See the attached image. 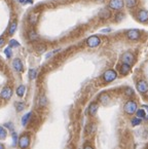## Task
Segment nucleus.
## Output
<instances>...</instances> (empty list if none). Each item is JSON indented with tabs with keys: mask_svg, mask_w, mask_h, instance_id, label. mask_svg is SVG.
Returning a JSON list of instances; mask_svg holds the SVG:
<instances>
[{
	"mask_svg": "<svg viewBox=\"0 0 148 149\" xmlns=\"http://www.w3.org/2000/svg\"><path fill=\"white\" fill-rule=\"evenodd\" d=\"M31 143V136L29 133H23L17 140V146L20 149H28Z\"/></svg>",
	"mask_w": 148,
	"mask_h": 149,
	"instance_id": "1",
	"label": "nucleus"
},
{
	"mask_svg": "<svg viewBox=\"0 0 148 149\" xmlns=\"http://www.w3.org/2000/svg\"><path fill=\"white\" fill-rule=\"evenodd\" d=\"M124 110L126 114L128 115H132L136 112L137 110V103L133 100H128L126 104H124Z\"/></svg>",
	"mask_w": 148,
	"mask_h": 149,
	"instance_id": "2",
	"label": "nucleus"
},
{
	"mask_svg": "<svg viewBox=\"0 0 148 149\" xmlns=\"http://www.w3.org/2000/svg\"><path fill=\"white\" fill-rule=\"evenodd\" d=\"M102 77L105 82H112V81L115 80L116 77H117V73H116V71L113 70V69H109V70L105 71Z\"/></svg>",
	"mask_w": 148,
	"mask_h": 149,
	"instance_id": "3",
	"label": "nucleus"
},
{
	"mask_svg": "<svg viewBox=\"0 0 148 149\" xmlns=\"http://www.w3.org/2000/svg\"><path fill=\"white\" fill-rule=\"evenodd\" d=\"M13 97V88L9 86H4L0 92V98L4 101H9Z\"/></svg>",
	"mask_w": 148,
	"mask_h": 149,
	"instance_id": "4",
	"label": "nucleus"
},
{
	"mask_svg": "<svg viewBox=\"0 0 148 149\" xmlns=\"http://www.w3.org/2000/svg\"><path fill=\"white\" fill-rule=\"evenodd\" d=\"M100 43H101V39L97 35L89 36V37L87 39V45L91 48L97 47V46L100 45Z\"/></svg>",
	"mask_w": 148,
	"mask_h": 149,
	"instance_id": "5",
	"label": "nucleus"
},
{
	"mask_svg": "<svg viewBox=\"0 0 148 149\" xmlns=\"http://www.w3.org/2000/svg\"><path fill=\"white\" fill-rule=\"evenodd\" d=\"M124 0H110L108 3V7L113 10H120L124 7Z\"/></svg>",
	"mask_w": 148,
	"mask_h": 149,
	"instance_id": "6",
	"label": "nucleus"
},
{
	"mask_svg": "<svg viewBox=\"0 0 148 149\" xmlns=\"http://www.w3.org/2000/svg\"><path fill=\"white\" fill-rule=\"evenodd\" d=\"M121 61L124 64H128V65L131 66L132 64L135 62V56H134L131 52H126V53L121 56Z\"/></svg>",
	"mask_w": 148,
	"mask_h": 149,
	"instance_id": "7",
	"label": "nucleus"
},
{
	"mask_svg": "<svg viewBox=\"0 0 148 149\" xmlns=\"http://www.w3.org/2000/svg\"><path fill=\"white\" fill-rule=\"evenodd\" d=\"M39 17H40L39 11H32V13H30L28 15V22L30 23L31 25L37 24L38 20H39Z\"/></svg>",
	"mask_w": 148,
	"mask_h": 149,
	"instance_id": "8",
	"label": "nucleus"
},
{
	"mask_svg": "<svg viewBox=\"0 0 148 149\" xmlns=\"http://www.w3.org/2000/svg\"><path fill=\"white\" fill-rule=\"evenodd\" d=\"M136 88H137V91L141 94H145V93L148 92V84L145 80H139L136 84Z\"/></svg>",
	"mask_w": 148,
	"mask_h": 149,
	"instance_id": "9",
	"label": "nucleus"
},
{
	"mask_svg": "<svg viewBox=\"0 0 148 149\" xmlns=\"http://www.w3.org/2000/svg\"><path fill=\"white\" fill-rule=\"evenodd\" d=\"M13 68L15 69V71L19 73H22L24 71V65H23V62L21 61L19 58L15 59L13 61Z\"/></svg>",
	"mask_w": 148,
	"mask_h": 149,
	"instance_id": "10",
	"label": "nucleus"
},
{
	"mask_svg": "<svg viewBox=\"0 0 148 149\" xmlns=\"http://www.w3.org/2000/svg\"><path fill=\"white\" fill-rule=\"evenodd\" d=\"M126 37L130 40H138L140 38V32L137 29H132V30H128L126 33Z\"/></svg>",
	"mask_w": 148,
	"mask_h": 149,
	"instance_id": "11",
	"label": "nucleus"
},
{
	"mask_svg": "<svg viewBox=\"0 0 148 149\" xmlns=\"http://www.w3.org/2000/svg\"><path fill=\"white\" fill-rule=\"evenodd\" d=\"M32 116H33V112H31V111L27 112V113L25 114L24 116L22 117V120H21L23 127H28V125L30 123L31 119H32Z\"/></svg>",
	"mask_w": 148,
	"mask_h": 149,
	"instance_id": "12",
	"label": "nucleus"
},
{
	"mask_svg": "<svg viewBox=\"0 0 148 149\" xmlns=\"http://www.w3.org/2000/svg\"><path fill=\"white\" fill-rule=\"evenodd\" d=\"M17 20H13V22L9 24L8 28H7V35L13 36L15 33V31H17Z\"/></svg>",
	"mask_w": 148,
	"mask_h": 149,
	"instance_id": "13",
	"label": "nucleus"
},
{
	"mask_svg": "<svg viewBox=\"0 0 148 149\" xmlns=\"http://www.w3.org/2000/svg\"><path fill=\"white\" fill-rule=\"evenodd\" d=\"M48 103V100H47V97L45 96L44 94H41L39 97H38V100H37V105L39 106V107L43 108L47 105Z\"/></svg>",
	"mask_w": 148,
	"mask_h": 149,
	"instance_id": "14",
	"label": "nucleus"
},
{
	"mask_svg": "<svg viewBox=\"0 0 148 149\" xmlns=\"http://www.w3.org/2000/svg\"><path fill=\"white\" fill-rule=\"evenodd\" d=\"M138 20L142 23H145L148 21V11L141 9V10L138 11Z\"/></svg>",
	"mask_w": 148,
	"mask_h": 149,
	"instance_id": "15",
	"label": "nucleus"
},
{
	"mask_svg": "<svg viewBox=\"0 0 148 149\" xmlns=\"http://www.w3.org/2000/svg\"><path fill=\"white\" fill-rule=\"evenodd\" d=\"M99 18L102 20H107V19L111 18V11L108 8H103L99 13Z\"/></svg>",
	"mask_w": 148,
	"mask_h": 149,
	"instance_id": "16",
	"label": "nucleus"
},
{
	"mask_svg": "<svg viewBox=\"0 0 148 149\" xmlns=\"http://www.w3.org/2000/svg\"><path fill=\"white\" fill-rule=\"evenodd\" d=\"M98 108H99L98 103H96V102H93V103H91V105H89V115H91V116H94V115H96L97 111H98Z\"/></svg>",
	"mask_w": 148,
	"mask_h": 149,
	"instance_id": "17",
	"label": "nucleus"
},
{
	"mask_svg": "<svg viewBox=\"0 0 148 149\" xmlns=\"http://www.w3.org/2000/svg\"><path fill=\"white\" fill-rule=\"evenodd\" d=\"M130 71H131V66L128 65V64H124L122 63V65L119 67V72L121 75H126L130 73Z\"/></svg>",
	"mask_w": 148,
	"mask_h": 149,
	"instance_id": "18",
	"label": "nucleus"
},
{
	"mask_svg": "<svg viewBox=\"0 0 148 149\" xmlns=\"http://www.w3.org/2000/svg\"><path fill=\"white\" fill-rule=\"evenodd\" d=\"M28 38L30 41H36L39 39V35L35 30H30L28 32Z\"/></svg>",
	"mask_w": 148,
	"mask_h": 149,
	"instance_id": "19",
	"label": "nucleus"
},
{
	"mask_svg": "<svg viewBox=\"0 0 148 149\" xmlns=\"http://www.w3.org/2000/svg\"><path fill=\"white\" fill-rule=\"evenodd\" d=\"M96 131V125L95 123H89V125L85 127V135L87 136H89V135H91L94 132Z\"/></svg>",
	"mask_w": 148,
	"mask_h": 149,
	"instance_id": "20",
	"label": "nucleus"
},
{
	"mask_svg": "<svg viewBox=\"0 0 148 149\" xmlns=\"http://www.w3.org/2000/svg\"><path fill=\"white\" fill-rule=\"evenodd\" d=\"M25 92H26V86H25L24 84L19 86L17 88V90H15V94H17V96L19 97V98H23L25 95Z\"/></svg>",
	"mask_w": 148,
	"mask_h": 149,
	"instance_id": "21",
	"label": "nucleus"
},
{
	"mask_svg": "<svg viewBox=\"0 0 148 149\" xmlns=\"http://www.w3.org/2000/svg\"><path fill=\"white\" fill-rule=\"evenodd\" d=\"M15 110H17V112H22L25 110V108H26V103L23 101H17L15 103Z\"/></svg>",
	"mask_w": 148,
	"mask_h": 149,
	"instance_id": "22",
	"label": "nucleus"
},
{
	"mask_svg": "<svg viewBox=\"0 0 148 149\" xmlns=\"http://www.w3.org/2000/svg\"><path fill=\"white\" fill-rule=\"evenodd\" d=\"M28 76H29V79H30V80H34V79H36V77H37V70L36 69L31 68L28 72Z\"/></svg>",
	"mask_w": 148,
	"mask_h": 149,
	"instance_id": "23",
	"label": "nucleus"
},
{
	"mask_svg": "<svg viewBox=\"0 0 148 149\" xmlns=\"http://www.w3.org/2000/svg\"><path fill=\"white\" fill-rule=\"evenodd\" d=\"M7 137V131L4 127L0 125V140H4Z\"/></svg>",
	"mask_w": 148,
	"mask_h": 149,
	"instance_id": "24",
	"label": "nucleus"
},
{
	"mask_svg": "<svg viewBox=\"0 0 148 149\" xmlns=\"http://www.w3.org/2000/svg\"><path fill=\"white\" fill-rule=\"evenodd\" d=\"M135 113H136V116H137L138 118H145L146 117V113L143 109H137Z\"/></svg>",
	"mask_w": 148,
	"mask_h": 149,
	"instance_id": "25",
	"label": "nucleus"
},
{
	"mask_svg": "<svg viewBox=\"0 0 148 149\" xmlns=\"http://www.w3.org/2000/svg\"><path fill=\"white\" fill-rule=\"evenodd\" d=\"M109 101H110V98L107 94H103L100 96V102L102 104H107Z\"/></svg>",
	"mask_w": 148,
	"mask_h": 149,
	"instance_id": "26",
	"label": "nucleus"
},
{
	"mask_svg": "<svg viewBox=\"0 0 148 149\" xmlns=\"http://www.w3.org/2000/svg\"><path fill=\"white\" fill-rule=\"evenodd\" d=\"M36 51H37V53H39V54L45 53L46 45H44V44H39V45H37L36 46Z\"/></svg>",
	"mask_w": 148,
	"mask_h": 149,
	"instance_id": "27",
	"label": "nucleus"
},
{
	"mask_svg": "<svg viewBox=\"0 0 148 149\" xmlns=\"http://www.w3.org/2000/svg\"><path fill=\"white\" fill-rule=\"evenodd\" d=\"M11 138H13V146H15V145L17 144V140H19V135H17V133H15V131L11 132Z\"/></svg>",
	"mask_w": 148,
	"mask_h": 149,
	"instance_id": "28",
	"label": "nucleus"
},
{
	"mask_svg": "<svg viewBox=\"0 0 148 149\" xmlns=\"http://www.w3.org/2000/svg\"><path fill=\"white\" fill-rule=\"evenodd\" d=\"M124 2H126V5L128 7H134L136 4H137V1L136 0H124Z\"/></svg>",
	"mask_w": 148,
	"mask_h": 149,
	"instance_id": "29",
	"label": "nucleus"
},
{
	"mask_svg": "<svg viewBox=\"0 0 148 149\" xmlns=\"http://www.w3.org/2000/svg\"><path fill=\"white\" fill-rule=\"evenodd\" d=\"M141 121H142L141 118H138V117L136 116V117H134V118H132L131 123L133 127H137V125H139L140 123H141Z\"/></svg>",
	"mask_w": 148,
	"mask_h": 149,
	"instance_id": "30",
	"label": "nucleus"
},
{
	"mask_svg": "<svg viewBox=\"0 0 148 149\" xmlns=\"http://www.w3.org/2000/svg\"><path fill=\"white\" fill-rule=\"evenodd\" d=\"M20 46V43L17 41L15 39H10L9 40V47L15 48V47H19Z\"/></svg>",
	"mask_w": 148,
	"mask_h": 149,
	"instance_id": "31",
	"label": "nucleus"
},
{
	"mask_svg": "<svg viewBox=\"0 0 148 149\" xmlns=\"http://www.w3.org/2000/svg\"><path fill=\"white\" fill-rule=\"evenodd\" d=\"M4 54H5V56H6V58L7 59H10L11 58V56H13V49H11V47H6L4 49Z\"/></svg>",
	"mask_w": 148,
	"mask_h": 149,
	"instance_id": "32",
	"label": "nucleus"
},
{
	"mask_svg": "<svg viewBox=\"0 0 148 149\" xmlns=\"http://www.w3.org/2000/svg\"><path fill=\"white\" fill-rule=\"evenodd\" d=\"M3 127H7V129L10 130L11 132H13V123H5L4 125H3Z\"/></svg>",
	"mask_w": 148,
	"mask_h": 149,
	"instance_id": "33",
	"label": "nucleus"
},
{
	"mask_svg": "<svg viewBox=\"0 0 148 149\" xmlns=\"http://www.w3.org/2000/svg\"><path fill=\"white\" fill-rule=\"evenodd\" d=\"M124 93H126V96H132V95H133V90H132L131 88H126V91H124Z\"/></svg>",
	"mask_w": 148,
	"mask_h": 149,
	"instance_id": "34",
	"label": "nucleus"
},
{
	"mask_svg": "<svg viewBox=\"0 0 148 149\" xmlns=\"http://www.w3.org/2000/svg\"><path fill=\"white\" fill-rule=\"evenodd\" d=\"M5 44V39L4 38H0V47H2Z\"/></svg>",
	"mask_w": 148,
	"mask_h": 149,
	"instance_id": "35",
	"label": "nucleus"
},
{
	"mask_svg": "<svg viewBox=\"0 0 148 149\" xmlns=\"http://www.w3.org/2000/svg\"><path fill=\"white\" fill-rule=\"evenodd\" d=\"M83 149H94V147L91 146V145H89V144H87L84 147H83Z\"/></svg>",
	"mask_w": 148,
	"mask_h": 149,
	"instance_id": "36",
	"label": "nucleus"
},
{
	"mask_svg": "<svg viewBox=\"0 0 148 149\" xmlns=\"http://www.w3.org/2000/svg\"><path fill=\"white\" fill-rule=\"evenodd\" d=\"M0 149H5V146L3 145V143L0 142Z\"/></svg>",
	"mask_w": 148,
	"mask_h": 149,
	"instance_id": "37",
	"label": "nucleus"
},
{
	"mask_svg": "<svg viewBox=\"0 0 148 149\" xmlns=\"http://www.w3.org/2000/svg\"><path fill=\"white\" fill-rule=\"evenodd\" d=\"M26 0H19V2H21V3H24Z\"/></svg>",
	"mask_w": 148,
	"mask_h": 149,
	"instance_id": "38",
	"label": "nucleus"
},
{
	"mask_svg": "<svg viewBox=\"0 0 148 149\" xmlns=\"http://www.w3.org/2000/svg\"><path fill=\"white\" fill-rule=\"evenodd\" d=\"M97 1H103V0H97Z\"/></svg>",
	"mask_w": 148,
	"mask_h": 149,
	"instance_id": "39",
	"label": "nucleus"
},
{
	"mask_svg": "<svg viewBox=\"0 0 148 149\" xmlns=\"http://www.w3.org/2000/svg\"><path fill=\"white\" fill-rule=\"evenodd\" d=\"M147 118H148V115H147Z\"/></svg>",
	"mask_w": 148,
	"mask_h": 149,
	"instance_id": "40",
	"label": "nucleus"
}]
</instances>
